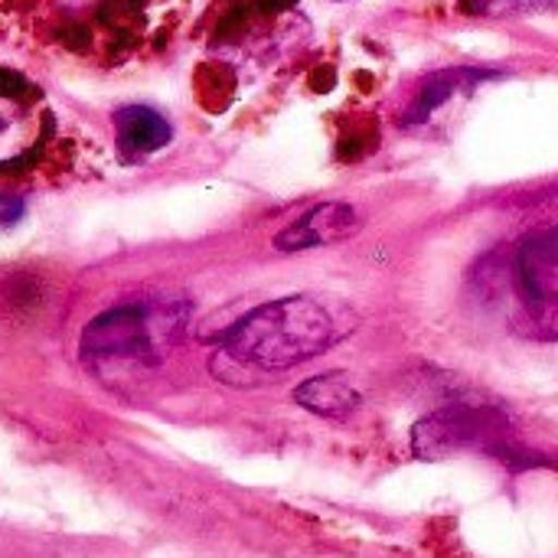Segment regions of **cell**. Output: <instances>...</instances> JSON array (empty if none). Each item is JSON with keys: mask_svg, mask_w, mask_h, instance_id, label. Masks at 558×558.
Returning <instances> with one entry per match:
<instances>
[{"mask_svg": "<svg viewBox=\"0 0 558 558\" xmlns=\"http://www.w3.org/2000/svg\"><path fill=\"white\" fill-rule=\"evenodd\" d=\"M337 343L333 314L307 294H291L245 314L216 347L213 376L229 386H255L320 356Z\"/></svg>", "mask_w": 558, "mask_h": 558, "instance_id": "obj_1", "label": "cell"}, {"mask_svg": "<svg viewBox=\"0 0 558 558\" xmlns=\"http://www.w3.org/2000/svg\"><path fill=\"white\" fill-rule=\"evenodd\" d=\"M412 448L425 461H441L458 451H487L510 464L523 461V448L517 445L507 415L471 405H454L422 418L412 432Z\"/></svg>", "mask_w": 558, "mask_h": 558, "instance_id": "obj_2", "label": "cell"}, {"mask_svg": "<svg viewBox=\"0 0 558 558\" xmlns=\"http://www.w3.org/2000/svg\"><path fill=\"white\" fill-rule=\"evenodd\" d=\"M177 314H147L141 307H114L95 317L82 330V356L95 363L108 360H137L150 363L157 356V340L170 337Z\"/></svg>", "mask_w": 558, "mask_h": 558, "instance_id": "obj_3", "label": "cell"}, {"mask_svg": "<svg viewBox=\"0 0 558 558\" xmlns=\"http://www.w3.org/2000/svg\"><path fill=\"white\" fill-rule=\"evenodd\" d=\"M52 134V111L36 85L0 72V170L29 163Z\"/></svg>", "mask_w": 558, "mask_h": 558, "instance_id": "obj_4", "label": "cell"}, {"mask_svg": "<svg viewBox=\"0 0 558 558\" xmlns=\"http://www.w3.org/2000/svg\"><path fill=\"white\" fill-rule=\"evenodd\" d=\"M513 268L526 307L549 333H558V229L526 235L517 248Z\"/></svg>", "mask_w": 558, "mask_h": 558, "instance_id": "obj_5", "label": "cell"}, {"mask_svg": "<svg viewBox=\"0 0 558 558\" xmlns=\"http://www.w3.org/2000/svg\"><path fill=\"white\" fill-rule=\"evenodd\" d=\"M360 229V213L350 203H320L307 209L298 222H291L278 239V252H307L320 245H333L350 239Z\"/></svg>", "mask_w": 558, "mask_h": 558, "instance_id": "obj_6", "label": "cell"}, {"mask_svg": "<svg viewBox=\"0 0 558 558\" xmlns=\"http://www.w3.org/2000/svg\"><path fill=\"white\" fill-rule=\"evenodd\" d=\"M114 137H118V154L121 160H144L150 154H157L160 147L170 144L173 128L170 121L147 108V105H128L114 111Z\"/></svg>", "mask_w": 558, "mask_h": 558, "instance_id": "obj_7", "label": "cell"}, {"mask_svg": "<svg viewBox=\"0 0 558 558\" xmlns=\"http://www.w3.org/2000/svg\"><path fill=\"white\" fill-rule=\"evenodd\" d=\"M294 402L320 418H350L360 409L363 396L347 373H324L301 383L294 389Z\"/></svg>", "mask_w": 558, "mask_h": 558, "instance_id": "obj_8", "label": "cell"}, {"mask_svg": "<svg viewBox=\"0 0 558 558\" xmlns=\"http://www.w3.org/2000/svg\"><path fill=\"white\" fill-rule=\"evenodd\" d=\"M484 78V72H477V69H448V72H438V75H432L428 82H425V88L418 92V98L412 101V111H409V121H422V118H428L435 108H441L451 95H458V92H464V88H471L474 82H481Z\"/></svg>", "mask_w": 558, "mask_h": 558, "instance_id": "obj_9", "label": "cell"}, {"mask_svg": "<svg viewBox=\"0 0 558 558\" xmlns=\"http://www.w3.org/2000/svg\"><path fill=\"white\" fill-rule=\"evenodd\" d=\"M474 13H520V10H539L553 7L558 0H464Z\"/></svg>", "mask_w": 558, "mask_h": 558, "instance_id": "obj_10", "label": "cell"}, {"mask_svg": "<svg viewBox=\"0 0 558 558\" xmlns=\"http://www.w3.org/2000/svg\"><path fill=\"white\" fill-rule=\"evenodd\" d=\"M23 199L13 196V193H0V226H13L23 219Z\"/></svg>", "mask_w": 558, "mask_h": 558, "instance_id": "obj_11", "label": "cell"}]
</instances>
